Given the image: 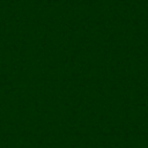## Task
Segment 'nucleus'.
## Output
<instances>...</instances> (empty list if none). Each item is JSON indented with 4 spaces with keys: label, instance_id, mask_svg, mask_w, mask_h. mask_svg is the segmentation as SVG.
<instances>
[]
</instances>
